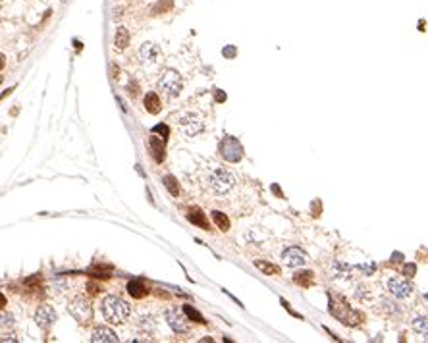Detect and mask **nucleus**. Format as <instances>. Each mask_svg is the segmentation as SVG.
<instances>
[{
  "mask_svg": "<svg viewBox=\"0 0 428 343\" xmlns=\"http://www.w3.org/2000/svg\"><path fill=\"white\" fill-rule=\"evenodd\" d=\"M214 96H216V102H224L226 100V93H222V91H216Z\"/></svg>",
  "mask_w": 428,
  "mask_h": 343,
  "instance_id": "32",
  "label": "nucleus"
},
{
  "mask_svg": "<svg viewBox=\"0 0 428 343\" xmlns=\"http://www.w3.org/2000/svg\"><path fill=\"white\" fill-rule=\"evenodd\" d=\"M139 56L145 64H156L160 58V48L154 43H143L139 48Z\"/></svg>",
  "mask_w": 428,
  "mask_h": 343,
  "instance_id": "11",
  "label": "nucleus"
},
{
  "mask_svg": "<svg viewBox=\"0 0 428 343\" xmlns=\"http://www.w3.org/2000/svg\"><path fill=\"white\" fill-rule=\"evenodd\" d=\"M89 289H93L91 293H98V291H102V289H98V285H95V283H89Z\"/></svg>",
  "mask_w": 428,
  "mask_h": 343,
  "instance_id": "35",
  "label": "nucleus"
},
{
  "mask_svg": "<svg viewBox=\"0 0 428 343\" xmlns=\"http://www.w3.org/2000/svg\"><path fill=\"white\" fill-rule=\"evenodd\" d=\"M293 280H295V283H301L303 287H307V285L312 283V272H309V270H305V272H297V274L293 276Z\"/></svg>",
  "mask_w": 428,
  "mask_h": 343,
  "instance_id": "21",
  "label": "nucleus"
},
{
  "mask_svg": "<svg viewBox=\"0 0 428 343\" xmlns=\"http://www.w3.org/2000/svg\"><path fill=\"white\" fill-rule=\"evenodd\" d=\"M114 45L118 50H123L127 45H129V31L125 27H118L116 31V37H114Z\"/></svg>",
  "mask_w": 428,
  "mask_h": 343,
  "instance_id": "16",
  "label": "nucleus"
},
{
  "mask_svg": "<svg viewBox=\"0 0 428 343\" xmlns=\"http://www.w3.org/2000/svg\"><path fill=\"white\" fill-rule=\"evenodd\" d=\"M158 91L166 98H176L182 91V77L176 69H164L158 79Z\"/></svg>",
  "mask_w": 428,
  "mask_h": 343,
  "instance_id": "3",
  "label": "nucleus"
},
{
  "mask_svg": "<svg viewBox=\"0 0 428 343\" xmlns=\"http://www.w3.org/2000/svg\"><path fill=\"white\" fill-rule=\"evenodd\" d=\"M185 314H187V316H189V318H191V320H197V322H199V324H207V322H205V318H203V314H199V312L195 311V309H193V307H189V305H185Z\"/></svg>",
  "mask_w": 428,
  "mask_h": 343,
  "instance_id": "25",
  "label": "nucleus"
},
{
  "mask_svg": "<svg viewBox=\"0 0 428 343\" xmlns=\"http://www.w3.org/2000/svg\"><path fill=\"white\" fill-rule=\"evenodd\" d=\"M35 322L41 330H50L56 322V311L52 307H41L35 314Z\"/></svg>",
  "mask_w": 428,
  "mask_h": 343,
  "instance_id": "10",
  "label": "nucleus"
},
{
  "mask_svg": "<svg viewBox=\"0 0 428 343\" xmlns=\"http://www.w3.org/2000/svg\"><path fill=\"white\" fill-rule=\"evenodd\" d=\"M6 324H8V326L12 324V316H6V314H2V326H6Z\"/></svg>",
  "mask_w": 428,
  "mask_h": 343,
  "instance_id": "33",
  "label": "nucleus"
},
{
  "mask_svg": "<svg viewBox=\"0 0 428 343\" xmlns=\"http://www.w3.org/2000/svg\"><path fill=\"white\" fill-rule=\"evenodd\" d=\"M255 266L261 270V272H264V274H278V268H276L274 264H268V262H262V260H255Z\"/></svg>",
  "mask_w": 428,
  "mask_h": 343,
  "instance_id": "23",
  "label": "nucleus"
},
{
  "mask_svg": "<svg viewBox=\"0 0 428 343\" xmlns=\"http://www.w3.org/2000/svg\"><path fill=\"white\" fill-rule=\"evenodd\" d=\"M413 330L421 336H428V318L427 316H417L413 318Z\"/></svg>",
  "mask_w": 428,
  "mask_h": 343,
  "instance_id": "18",
  "label": "nucleus"
},
{
  "mask_svg": "<svg viewBox=\"0 0 428 343\" xmlns=\"http://www.w3.org/2000/svg\"><path fill=\"white\" fill-rule=\"evenodd\" d=\"M149 149H151L153 158L156 162H162V160H164V143H162V139H158L156 135H151V137H149Z\"/></svg>",
  "mask_w": 428,
  "mask_h": 343,
  "instance_id": "13",
  "label": "nucleus"
},
{
  "mask_svg": "<svg viewBox=\"0 0 428 343\" xmlns=\"http://www.w3.org/2000/svg\"><path fill=\"white\" fill-rule=\"evenodd\" d=\"M153 133H162V135L166 137V135L170 133V129H168L166 125H154V127H153Z\"/></svg>",
  "mask_w": 428,
  "mask_h": 343,
  "instance_id": "29",
  "label": "nucleus"
},
{
  "mask_svg": "<svg viewBox=\"0 0 428 343\" xmlns=\"http://www.w3.org/2000/svg\"><path fill=\"white\" fill-rule=\"evenodd\" d=\"M213 220L216 222V226H218L222 231H226V229L230 228V220L226 218L222 212H218V210H214V212H213Z\"/></svg>",
  "mask_w": 428,
  "mask_h": 343,
  "instance_id": "22",
  "label": "nucleus"
},
{
  "mask_svg": "<svg viewBox=\"0 0 428 343\" xmlns=\"http://www.w3.org/2000/svg\"><path fill=\"white\" fill-rule=\"evenodd\" d=\"M282 258H284L285 266H291V268L303 266V264L309 262V256H307L299 247H287V249L282 252Z\"/></svg>",
  "mask_w": 428,
  "mask_h": 343,
  "instance_id": "7",
  "label": "nucleus"
},
{
  "mask_svg": "<svg viewBox=\"0 0 428 343\" xmlns=\"http://www.w3.org/2000/svg\"><path fill=\"white\" fill-rule=\"evenodd\" d=\"M425 301H427V303H428V293H427V295H425Z\"/></svg>",
  "mask_w": 428,
  "mask_h": 343,
  "instance_id": "36",
  "label": "nucleus"
},
{
  "mask_svg": "<svg viewBox=\"0 0 428 343\" xmlns=\"http://www.w3.org/2000/svg\"><path fill=\"white\" fill-rule=\"evenodd\" d=\"M187 218L189 222H193L195 226H199V228H203V229H211V226H209V222L205 218V214L199 210V208H193V210H189V214H187Z\"/></svg>",
  "mask_w": 428,
  "mask_h": 343,
  "instance_id": "14",
  "label": "nucleus"
},
{
  "mask_svg": "<svg viewBox=\"0 0 428 343\" xmlns=\"http://www.w3.org/2000/svg\"><path fill=\"white\" fill-rule=\"evenodd\" d=\"M388 289H390V293H392L394 297H398V299H405V297H409V295L413 293L411 281L403 280V278H390V280H388Z\"/></svg>",
  "mask_w": 428,
  "mask_h": 343,
  "instance_id": "9",
  "label": "nucleus"
},
{
  "mask_svg": "<svg viewBox=\"0 0 428 343\" xmlns=\"http://www.w3.org/2000/svg\"><path fill=\"white\" fill-rule=\"evenodd\" d=\"M351 266L343 264V262H334V274L336 278H351Z\"/></svg>",
  "mask_w": 428,
  "mask_h": 343,
  "instance_id": "20",
  "label": "nucleus"
},
{
  "mask_svg": "<svg viewBox=\"0 0 428 343\" xmlns=\"http://www.w3.org/2000/svg\"><path fill=\"white\" fill-rule=\"evenodd\" d=\"M180 129L184 131L187 137H193L199 131H203V120L199 116H195V114H184L180 118Z\"/></svg>",
  "mask_w": 428,
  "mask_h": 343,
  "instance_id": "8",
  "label": "nucleus"
},
{
  "mask_svg": "<svg viewBox=\"0 0 428 343\" xmlns=\"http://www.w3.org/2000/svg\"><path fill=\"white\" fill-rule=\"evenodd\" d=\"M93 343H118V336L108 328H96L91 334Z\"/></svg>",
  "mask_w": 428,
  "mask_h": 343,
  "instance_id": "12",
  "label": "nucleus"
},
{
  "mask_svg": "<svg viewBox=\"0 0 428 343\" xmlns=\"http://www.w3.org/2000/svg\"><path fill=\"white\" fill-rule=\"evenodd\" d=\"M403 260V254H399V252H396L394 256H392V262H401Z\"/></svg>",
  "mask_w": 428,
  "mask_h": 343,
  "instance_id": "34",
  "label": "nucleus"
},
{
  "mask_svg": "<svg viewBox=\"0 0 428 343\" xmlns=\"http://www.w3.org/2000/svg\"><path fill=\"white\" fill-rule=\"evenodd\" d=\"M357 270H361L363 274H367V276H370V274H374V270H376V266L368 262V264H359V266H357Z\"/></svg>",
  "mask_w": 428,
  "mask_h": 343,
  "instance_id": "26",
  "label": "nucleus"
},
{
  "mask_svg": "<svg viewBox=\"0 0 428 343\" xmlns=\"http://www.w3.org/2000/svg\"><path fill=\"white\" fill-rule=\"evenodd\" d=\"M170 8H172V0H166V4H162V2H160V4H156V6H154V12H158V10L166 12V10H170Z\"/></svg>",
  "mask_w": 428,
  "mask_h": 343,
  "instance_id": "28",
  "label": "nucleus"
},
{
  "mask_svg": "<svg viewBox=\"0 0 428 343\" xmlns=\"http://www.w3.org/2000/svg\"><path fill=\"white\" fill-rule=\"evenodd\" d=\"M207 185L216 195H224V193L234 189L236 180L228 170H224L220 166H213V168L207 170Z\"/></svg>",
  "mask_w": 428,
  "mask_h": 343,
  "instance_id": "2",
  "label": "nucleus"
},
{
  "mask_svg": "<svg viewBox=\"0 0 428 343\" xmlns=\"http://www.w3.org/2000/svg\"><path fill=\"white\" fill-rule=\"evenodd\" d=\"M187 314L185 311H180L178 307H172V309H168L166 311V320H168V324H170V328L176 332V334H180V336H184L189 332V322H187Z\"/></svg>",
  "mask_w": 428,
  "mask_h": 343,
  "instance_id": "6",
  "label": "nucleus"
},
{
  "mask_svg": "<svg viewBox=\"0 0 428 343\" xmlns=\"http://www.w3.org/2000/svg\"><path fill=\"white\" fill-rule=\"evenodd\" d=\"M164 185H166V189L170 191L172 197H178L180 189H178V183H176V180H174L172 176H166V178H164Z\"/></svg>",
  "mask_w": 428,
  "mask_h": 343,
  "instance_id": "24",
  "label": "nucleus"
},
{
  "mask_svg": "<svg viewBox=\"0 0 428 343\" xmlns=\"http://www.w3.org/2000/svg\"><path fill=\"white\" fill-rule=\"evenodd\" d=\"M145 108L151 114H158L160 112V98H158V94L147 93V96H145Z\"/></svg>",
  "mask_w": 428,
  "mask_h": 343,
  "instance_id": "15",
  "label": "nucleus"
},
{
  "mask_svg": "<svg viewBox=\"0 0 428 343\" xmlns=\"http://www.w3.org/2000/svg\"><path fill=\"white\" fill-rule=\"evenodd\" d=\"M220 156L224 158V160H228V162H239L241 158H243V147H241V143L238 141V139H234V137H224L222 141H220Z\"/></svg>",
  "mask_w": 428,
  "mask_h": 343,
  "instance_id": "4",
  "label": "nucleus"
},
{
  "mask_svg": "<svg viewBox=\"0 0 428 343\" xmlns=\"http://www.w3.org/2000/svg\"><path fill=\"white\" fill-rule=\"evenodd\" d=\"M127 293L131 295V297H137V299H141L145 293H147V289H145V285L141 283L139 280H133L127 283Z\"/></svg>",
  "mask_w": 428,
  "mask_h": 343,
  "instance_id": "17",
  "label": "nucleus"
},
{
  "mask_svg": "<svg viewBox=\"0 0 428 343\" xmlns=\"http://www.w3.org/2000/svg\"><path fill=\"white\" fill-rule=\"evenodd\" d=\"M222 52H224L226 58H234V56H236V46H228V48H224Z\"/></svg>",
  "mask_w": 428,
  "mask_h": 343,
  "instance_id": "30",
  "label": "nucleus"
},
{
  "mask_svg": "<svg viewBox=\"0 0 428 343\" xmlns=\"http://www.w3.org/2000/svg\"><path fill=\"white\" fill-rule=\"evenodd\" d=\"M380 305H382V309H384V312H386L388 316H399V314H401V309H399L392 299H382Z\"/></svg>",
  "mask_w": 428,
  "mask_h": 343,
  "instance_id": "19",
  "label": "nucleus"
},
{
  "mask_svg": "<svg viewBox=\"0 0 428 343\" xmlns=\"http://www.w3.org/2000/svg\"><path fill=\"white\" fill-rule=\"evenodd\" d=\"M2 342L6 343V342H18V338L14 336V334H2V338H0Z\"/></svg>",
  "mask_w": 428,
  "mask_h": 343,
  "instance_id": "31",
  "label": "nucleus"
},
{
  "mask_svg": "<svg viewBox=\"0 0 428 343\" xmlns=\"http://www.w3.org/2000/svg\"><path fill=\"white\" fill-rule=\"evenodd\" d=\"M415 272H417V264H405V266H403V276L413 278Z\"/></svg>",
  "mask_w": 428,
  "mask_h": 343,
  "instance_id": "27",
  "label": "nucleus"
},
{
  "mask_svg": "<svg viewBox=\"0 0 428 343\" xmlns=\"http://www.w3.org/2000/svg\"><path fill=\"white\" fill-rule=\"evenodd\" d=\"M68 311H70V314H71L79 324H87L93 318V307L85 297H75V299L68 305Z\"/></svg>",
  "mask_w": 428,
  "mask_h": 343,
  "instance_id": "5",
  "label": "nucleus"
},
{
  "mask_svg": "<svg viewBox=\"0 0 428 343\" xmlns=\"http://www.w3.org/2000/svg\"><path fill=\"white\" fill-rule=\"evenodd\" d=\"M102 314L106 318V322L110 324H122L129 318L131 314V307L116 295H108L102 301Z\"/></svg>",
  "mask_w": 428,
  "mask_h": 343,
  "instance_id": "1",
  "label": "nucleus"
}]
</instances>
